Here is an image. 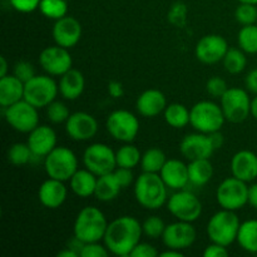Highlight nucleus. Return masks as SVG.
<instances>
[{
    "label": "nucleus",
    "mask_w": 257,
    "mask_h": 257,
    "mask_svg": "<svg viewBox=\"0 0 257 257\" xmlns=\"http://www.w3.org/2000/svg\"><path fill=\"white\" fill-rule=\"evenodd\" d=\"M39 64L47 74L52 77H60L72 69L73 58L69 49L55 44L53 47L44 48L40 52Z\"/></svg>",
    "instance_id": "nucleus-14"
},
{
    "label": "nucleus",
    "mask_w": 257,
    "mask_h": 257,
    "mask_svg": "<svg viewBox=\"0 0 257 257\" xmlns=\"http://www.w3.org/2000/svg\"><path fill=\"white\" fill-rule=\"evenodd\" d=\"M107 90H108V94H109L112 98H114V99L123 97V94H124V88H123V84L120 82H118V80H110L107 85Z\"/></svg>",
    "instance_id": "nucleus-49"
},
{
    "label": "nucleus",
    "mask_w": 257,
    "mask_h": 257,
    "mask_svg": "<svg viewBox=\"0 0 257 257\" xmlns=\"http://www.w3.org/2000/svg\"><path fill=\"white\" fill-rule=\"evenodd\" d=\"M236 242L246 252L257 253V220L241 222Z\"/></svg>",
    "instance_id": "nucleus-31"
},
{
    "label": "nucleus",
    "mask_w": 257,
    "mask_h": 257,
    "mask_svg": "<svg viewBox=\"0 0 257 257\" xmlns=\"http://www.w3.org/2000/svg\"><path fill=\"white\" fill-rule=\"evenodd\" d=\"M8 75V62L5 57L0 58V78Z\"/></svg>",
    "instance_id": "nucleus-54"
},
{
    "label": "nucleus",
    "mask_w": 257,
    "mask_h": 257,
    "mask_svg": "<svg viewBox=\"0 0 257 257\" xmlns=\"http://www.w3.org/2000/svg\"><path fill=\"white\" fill-rule=\"evenodd\" d=\"M190 112V124L196 132L210 135L222 130L226 122L221 105L211 100H200L191 107Z\"/></svg>",
    "instance_id": "nucleus-5"
},
{
    "label": "nucleus",
    "mask_w": 257,
    "mask_h": 257,
    "mask_svg": "<svg viewBox=\"0 0 257 257\" xmlns=\"http://www.w3.org/2000/svg\"><path fill=\"white\" fill-rule=\"evenodd\" d=\"M24 88L25 83L14 74L0 78V105L7 108L24 99Z\"/></svg>",
    "instance_id": "nucleus-26"
},
{
    "label": "nucleus",
    "mask_w": 257,
    "mask_h": 257,
    "mask_svg": "<svg viewBox=\"0 0 257 257\" xmlns=\"http://www.w3.org/2000/svg\"><path fill=\"white\" fill-rule=\"evenodd\" d=\"M216 200L221 208L237 211L248 203L247 182L236 177H228L218 185L216 190Z\"/></svg>",
    "instance_id": "nucleus-8"
},
{
    "label": "nucleus",
    "mask_w": 257,
    "mask_h": 257,
    "mask_svg": "<svg viewBox=\"0 0 257 257\" xmlns=\"http://www.w3.org/2000/svg\"><path fill=\"white\" fill-rule=\"evenodd\" d=\"M187 14L188 9L187 5L183 2H176L171 5L170 10H168L167 19L170 24H172L176 28H182L186 25L187 22Z\"/></svg>",
    "instance_id": "nucleus-41"
},
{
    "label": "nucleus",
    "mask_w": 257,
    "mask_h": 257,
    "mask_svg": "<svg viewBox=\"0 0 257 257\" xmlns=\"http://www.w3.org/2000/svg\"><path fill=\"white\" fill-rule=\"evenodd\" d=\"M28 146L37 158H45L57 147V133L50 125L42 124L28 135Z\"/></svg>",
    "instance_id": "nucleus-20"
},
{
    "label": "nucleus",
    "mask_w": 257,
    "mask_h": 257,
    "mask_svg": "<svg viewBox=\"0 0 257 257\" xmlns=\"http://www.w3.org/2000/svg\"><path fill=\"white\" fill-rule=\"evenodd\" d=\"M120 190L122 187L115 178L114 173H107L98 177L94 197L100 202H110L118 197Z\"/></svg>",
    "instance_id": "nucleus-29"
},
{
    "label": "nucleus",
    "mask_w": 257,
    "mask_h": 257,
    "mask_svg": "<svg viewBox=\"0 0 257 257\" xmlns=\"http://www.w3.org/2000/svg\"><path fill=\"white\" fill-rule=\"evenodd\" d=\"M163 182L170 190L180 191L183 190L190 183L188 177V165L181 160H167L163 168L160 172Z\"/></svg>",
    "instance_id": "nucleus-23"
},
{
    "label": "nucleus",
    "mask_w": 257,
    "mask_h": 257,
    "mask_svg": "<svg viewBox=\"0 0 257 257\" xmlns=\"http://www.w3.org/2000/svg\"><path fill=\"white\" fill-rule=\"evenodd\" d=\"M162 257H182L183 252L180 250H175V248H167L166 251L160 253Z\"/></svg>",
    "instance_id": "nucleus-53"
},
{
    "label": "nucleus",
    "mask_w": 257,
    "mask_h": 257,
    "mask_svg": "<svg viewBox=\"0 0 257 257\" xmlns=\"http://www.w3.org/2000/svg\"><path fill=\"white\" fill-rule=\"evenodd\" d=\"M235 19L240 25L256 24L257 23V8L253 4L240 3L235 10Z\"/></svg>",
    "instance_id": "nucleus-40"
},
{
    "label": "nucleus",
    "mask_w": 257,
    "mask_h": 257,
    "mask_svg": "<svg viewBox=\"0 0 257 257\" xmlns=\"http://www.w3.org/2000/svg\"><path fill=\"white\" fill-rule=\"evenodd\" d=\"M167 208L177 220L195 222L202 215V203L200 198L188 191H176L167 201Z\"/></svg>",
    "instance_id": "nucleus-13"
},
{
    "label": "nucleus",
    "mask_w": 257,
    "mask_h": 257,
    "mask_svg": "<svg viewBox=\"0 0 257 257\" xmlns=\"http://www.w3.org/2000/svg\"><path fill=\"white\" fill-rule=\"evenodd\" d=\"M8 161L14 166H25L34 157L28 143H14L8 150Z\"/></svg>",
    "instance_id": "nucleus-36"
},
{
    "label": "nucleus",
    "mask_w": 257,
    "mask_h": 257,
    "mask_svg": "<svg viewBox=\"0 0 257 257\" xmlns=\"http://www.w3.org/2000/svg\"><path fill=\"white\" fill-rule=\"evenodd\" d=\"M228 87L227 83L223 78L221 77H211L206 83V92L208 95L212 98H221L226 92H227Z\"/></svg>",
    "instance_id": "nucleus-42"
},
{
    "label": "nucleus",
    "mask_w": 257,
    "mask_h": 257,
    "mask_svg": "<svg viewBox=\"0 0 257 257\" xmlns=\"http://www.w3.org/2000/svg\"><path fill=\"white\" fill-rule=\"evenodd\" d=\"M188 177L190 183L197 187L207 185L213 177V166L210 158L193 160L188 163Z\"/></svg>",
    "instance_id": "nucleus-28"
},
{
    "label": "nucleus",
    "mask_w": 257,
    "mask_h": 257,
    "mask_svg": "<svg viewBox=\"0 0 257 257\" xmlns=\"http://www.w3.org/2000/svg\"><path fill=\"white\" fill-rule=\"evenodd\" d=\"M196 238H197V232L192 222L180 220L166 226L162 236V241L166 247L180 251L190 248L196 242Z\"/></svg>",
    "instance_id": "nucleus-15"
},
{
    "label": "nucleus",
    "mask_w": 257,
    "mask_h": 257,
    "mask_svg": "<svg viewBox=\"0 0 257 257\" xmlns=\"http://www.w3.org/2000/svg\"><path fill=\"white\" fill-rule=\"evenodd\" d=\"M166 223L158 216H150V217L146 218L142 223L143 228V235H146L147 237L152 238V240H157V238L162 237L163 232L166 230Z\"/></svg>",
    "instance_id": "nucleus-38"
},
{
    "label": "nucleus",
    "mask_w": 257,
    "mask_h": 257,
    "mask_svg": "<svg viewBox=\"0 0 257 257\" xmlns=\"http://www.w3.org/2000/svg\"><path fill=\"white\" fill-rule=\"evenodd\" d=\"M256 24H257V23H256Z\"/></svg>",
    "instance_id": "nucleus-58"
},
{
    "label": "nucleus",
    "mask_w": 257,
    "mask_h": 257,
    "mask_svg": "<svg viewBox=\"0 0 257 257\" xmlns=\"http://www.w3.org/2000/svg\"><path fill=\"white\" fill-rule=\"evenodd\" d=\"M216 148L213 147L210 136L205 133L196 132L185 136L180 143L181 155L188 161L211 158Z\"/></svg>",
    "instance_id": "nucleus-19"
},
{
    "label": "nucleus",
    "mask_w": 257,
    "mask_h": 257,
    "mask_svg": "<svg viewBox=\"0 0 257 257\" xmlns=\"http://www.w3.org/2000/svg\"><path fill=\"white\" fill-rule=\"evenodd\" d=\"M109 251L105 247L104 243L99 242H88L84 243L82 251H80V257H107L109 255Z\"/></svg>",
    "instance_id": "nucleus-44"
},
{
    "label": "nucleus",
    "mask_w": 257,
    "mask_h": 257,
    "mask_svg": "<svg viewBox=\"0 0 257 257\" xmlns=\"http://www.w3.org/2000/svg\"><path fill=\"white\" fill-rule=\"evenodd\" d=\"M3 109H4V118L7 123L17 132L29 135L34 128L39 125L38 108L25 99L19 100Z\"/></svg>",
    "instance_id": "nucleus-10"
},
{
    "label": "nucleus",
    "mask_w": 257,
    "mask_h": 257,
    "mask_svg": "<svg viewBox=\"0 0 257 257\" xmlns=\"http://www.w3.org/2000/svg\"><path fill=\"white\" fill-rule=\"evenodd\" d=\"M82 33L83 29L79 20L75 19L74 17H69V15H65L60 19L55 20L52 29V35L55 44L67 48V49H72L80 42Z\"/></svg>",
    "instance_id": "nucleus-18"
},
{
    "label": "nucleus",
    "mask_w": 257,
    "mask_h": 257,
    "mask_svg": "<svg viewBox=\"0 0 257 257\" xmlns=\"http://www.w3.org/2000/svg\"><path fill=\"white\" fill-rule=\"evenodd\" d=\"M163 117H165L166 123L170 127L181 130V128H185L186 125L190 124L191 112L182 103H171L166 107Z\"/></svg>",
    "instance_id": "nucleus-30"
},
{
    "label": "nucleus",
    "mask_w": 257,
    "mask_h": 257,
    "mask_svg": "<svg viewBox=\"0 0 257 257\" xmlns=\"http://www.w3.org/2000/svg\"><path fill=\"white\" fill-rule=\"evenodd\" d=\"M220 99L227 122L242 123L251 114V98L242 88H228Z\"/></svg>",
    "instance_id": "nucleus-12"
},
{
    "label": "nucleus",
    "mask_w": 257,
    "mask_h": 257,
    "mask_svg": "<svg viewBox=\"0 0 257 257\" xmlns=\"http://www.w3.org/2000/svg\"><path fill=\"white\" fill-rule=\"evenodd\" d=\"M68 196L67 186L63 181L55 178H48L40 185L38 191V198L44 207L49 210H57L65 202Z\"/></svg>",
    "instance_id": "nucleus-22"
},
{
    "label": "nucleus",
    "mask_w": 257,
    "mask_h": 257,
    "mask_svg": "<svg viewBox=\"0 0 257 257\" xmlns=\"http://www.w3.org/2000/svg\"><path fill=\"white\" fill-rule=\"evenodd\" d=\"M59 85V93L64 99L75 100L83 94L85 88L84 75L80 70L72 69L68 70L63 75H60V79L58 82Z\"/></svg>",
    "instance_id": "nucleus-25"
},
{
    "label": "nucleus",
    "mask_w": 257,
    "mask_h": 257,
    "mask_svg": "<svg viewBox=\"0 0 257 257\" xmlns=\"http://www.w3.org/2000/svg\"><path fill=\"white\" fill-rule=\"evenodd\" d=\"M230 255L227 247L220 243L211 242L210 245L206 246L205 251H203V256L205 257H227Z\"/></svg>",
    "instance_id": "nucleus-48"
},
{
    "label": "nucleus",
    "mask_w": 257,
    "mask_h": 257,
    "mask_svg": "<svg viewBox=\"0 0 257 257\" xmlns=\"http://www.w3.org/2000/svg\"><path fill=\"white\" fill-rule=\"evenodd\" d=\"M210 138L212 141V145L216 150L221 148L223 146V142H225V138H223V135L221 133V131H217V132H213L210 133Z\"/></svg>",
    "instance_id": "nucleus-52"
},
{
    "label": "nucleus",
    "mask_w": 257,
    "mask_h": 257,
    "mask_svg": "<svg viewBox=\"0 0 257 257\" xmlns=\"http://www.w3.org/2000/svg\"><path fill=\"white\" fill-rule=\"evenodd\" d=\"M115 160H117V167H124L133 170L138 165H141L142 153L135 145L124 143L122 147L115 151Z\"/></svg>",
    "instance_id": "nucleus-32"
},
{
    "label": "nucleus",
    "mask_w": 257,
    "mask_h": 257,
    "mask_svg": "<svg viewBox=\"0 0 257 257\" xmlns=\"http://www.w3.org/2000/svg\"><path fill=\"white\" fill-rule=\"evenodd\" d=\"M228 49L230 48L225 38L218 34H207L197 42L195 54L203 64H216L222 62Z\"/></svg>",
    "instance_id": "nucleus-16"
},
{
    "label": "nucleus",
    "mask_w": 257,
    "mask_h": 257,
    "mask_svg": "<svg viewBox=\"0 0 257 257\" xmlns=\"http://www.w3.org/2000/svg\"><path fill=\"white\" fill-rule=\"evenodd\" d=\"M167 98L161 90L147 89L141 93L136 102V108L142 117L155 118L165 112L167 107Z\"/></svg>",
    "instance_id": "nucleus-24"
},
{
    "label": "nucleus",
    "mask_w": 257,
    "mask_h": 257,
    "mask_svg": "<svg viewBox=\"0 0 257 257\" xmlns=\"http://www.w3.org/2000/svg\"><path fill=\"white\" fill-rule=\"evenodd\" d=\"M226 72L230 74H240L247 65L246 53L241 48H230L222 60Z\"/></svg>",
    "instance_id": "nucleus-34"
},
{
    "label": "nucleus",
    "mask_w": 257,
    "mask_h": 257,
    "mask_svg": "<svg viewBox=\"0 0 257 257\" xmlns=\"http://www.w3.org/2000/svg\"><path fill=\"white\" fill-rule=\"evenodd\" d=\"M70 112L69 108L65 103L59 102V100H54L50 103L47 107V117L54 124H60V123H65L69 118Z\"/></svg>",
    "instance_id": "nucleus-39"
},
{
    "label": "nucleus",
    "mask_w": 257,
    "mask_h": 257,
    "mask_svg": "<svg viewBox=\"0 0 257 257\" xmlns=\"http://www.w3.org/2000/svg\"><path fill=\"white\" fill-rule=\"evenodd\" d=\"M13 74L19 78L22 82L27 83L28 80H30L35 75V69L32 63L27 62V60H20V62L15 63Z\"/></svg>",
    "instance_id": "nucleus-43"
},
{
    "label": "nucleus",
    "mask_w": 257,
    "mask_h": 257,
    "mask_svg": "<svg viewBox=\"0 0 257 257\" xmlns=\"http://www.w3.org/2000/svg\"><path fill=\"white\" fill-rule=\"evenodd\" d=\"M65 132L68 137L77 142H85L95 137L98 132V122L87 112H74L65 122Z\"/></svg>",
    "instance_id": "nucleus-17"
},
{
    "label": "nucleus",
    "mask_w": 257,
    "mask_h": 257,
    "mask_svg": "<svg viewBox=\"0 0 257 257\" xmlns=\"http://www.w3.org/2000/svg\"><path fill=\"white\" fill-rule=\"evenodd\" d=\"M245 84L248 92L257 95V68L252 69L251 72H248V74L246 75Z\"/></svg>",
    "instance_id": "nucleus-50"
},
{
    "label": "nucleus",
    "mask_w": 257,
    "mask_h": 257,
    "mask_svg": "<svg viewBox=\"0 0 257 257\" xmlns=\"http://www.w3.org/2000/svg\"><path fill=\"white\" fill-rule=\"evenodd\" d=\"M251 115L257 119V95L251 99Z\"/></svg>",
    "instance_id": "nucleus-56"
},
{
    "label": "nucleus",
    "mask_w": 257,
    "mask_h": 257,
    "mask_svg": "<svg viewBox=\"0 0 257 257\" xmlns=\"http://www.w3.org/2000/svg\"><path fill=\"white\" fill-rule=\"evenodd\" d=\"M230 168L233 177L252 182L257 178V155L248 150L238 151L231 158Z\"/></svg>",
    "instance_id": "nucleus-21"
},
{
    "label": "nucleus",
    "mask_w": 257,
    "mask_h": 257,
    "mask_svg": "<svg viewBox=\"0 0 257 257\" xmlns=\"http://www.w3.org/2000/svg\"><path fill=\"white\" fill-rule=\"evenodd\" d=\"M44 170L48 177L65 182L78 171V158L70 148L57 146L44 158Z\"/></svg>",
    "instance_id": "nucleus-6"
},
{
    "label": "nucleus",
    "mask_w": 257,
    "mask_h": 257,
    "mask_svg": "<svg viewBox=\"0 0 257 257\" xmlns=\"http://www.w3.org/2000/svg\"><path fill=\"white\" fill-rule=\"evenodd\" d=\"M83 163L97 177L112 173L117 168L115 152L105 143H92L83 153Z\"/></svg>",
    "instance_id": "nucleus-11"
},
{
    "label": "nucleus",
    "mask_w": 257,
    "mask_h": 257,
    "mask_svg": "<svg viewBox=\"0 0 257 257\" xmlns=\"http://www.w3.org/2000/svg\"><path fill=\"white\" fill-rule=\"evenodd\" d=\"M167 162L165 152L160 148H150L142 155L141 167L143 172L160 173L165 163Z\"/></svg>",
    "instance_id": "nucleus-33"
},
{
    "label": "nucleus",
    "mask_w": 257,
    "mask_h": 257,
    "mask_svg": "<svg viewBox=\"0 0 257 257\" xmlns=\"http://www.w3.org/2000/svg\"><path fill=\"white\" fill-rule=\"evenodd\" d=\"M158 253L157 248L148 242H140L133 251L131 252V257H157Z\"/></svg>",
    "instance_id": "nucleus-46"
},
{
    "label": "nucleus",
    "mask_w": 257,
    "mask_h": 257,
    "mask_svg": "<svg viewBox=\"0 0 257 257\" xmlns=\"http://www.w3.org/2000/svg\"><path fill=\"white\" fill-rule=\"evenodd\" d=\"M108 133L118 142L131 143L140 133V120L132 112L125 109L113 110L105 120Z\"/></svg>",
    "instance_id": "nucleus-9"
},
{
    "label": "nucleus",
    "mask_w": 257,
    "mask_h": 257,
    "mask_svg": "<svg viewBox=\"0 0 257 257\" xmlns=\"http://www.w3.org/2000/svg\"><path fill=\"white\" fill-rule=\"evenodd\" d=\"M40 2L42 0H9L13 9H15L19 13H23V14L33 13L37 9H39Z\"/></svg>",
    "instance_id": "nucleus-45"
},
{
    "label": "nucleus",
    "mask_w": 257,
    "mask_h": 257,
    "mask_svg": "<svg viewBox=\"0 0 257 257\" xmlns=\"http://www.w3.org/2000/svg\"><path fill=\"white\" fill-rule=\"evenodd\" d=\"M108 223L107 217L99 208L87 206L78 212L73 226V233L84 243L100 242L104 238Z\"/></svg>",
    "instance_id": "nucleus-3"
},
{
    "label": "nucleus",
    "mask_w": 257,
    "mask_h": 257,
    "mask_svg": "<svg viewBox=\"0 0 257 257\" xmlns=\"http://www.w3.org/2000/svg\"><path fill=\"white\" fill-rule=\"evenodd\" d=\"M57 256L58 257H78L79 255H78L75 251L70 250V248L67 247V248H64V250L59 251V252L57 253Z\"/></svg>",
    "instance_id": "nucleus-55"
},
{
    "label": "nucleus",
    "mask_w": 257,
    "mask_h": 257,
    "mask_svg": "<svg viewBox=\"0 0 257 257\" xmlns=\"http://www.w3.org/2000/svg\"><path fill=\"white\" fill-rule=\"evenodd\" d=\"M168 187L160 173L143 172L135 182V197L146 210H158L167 203Z\"/></svg>",
    "instance_id": "nucleus-2"
},
{
    "label": "nucleus",
    "mask_w": 257,
    "mask_h": 257,
    "mask_svg": "<svg viewBox=\"0 0 257 257\" xmlns=\"http://www.w3.org/2000/svg\"><path fill=\"white\" fill-rule=\"evenodd\" d=\"M238 3H246V4L257 5V0H237Z\"/></svg>",
    "instance_id": "nucleus-57"
},
{
    "label": "nucleus",
    "mask_w": 257,
    "mask_h": 257,
    "mask_svg": "<svg viewBox=\"0 0 257 257\" xmlns=\"http://www.w3.org/2000/svg\"><path fill=\"white\" fill-rule=\"evenodd\" d=\"M143 228L140 221L132 216H120L108 223L103 243L115 256H130L141 242Z\"/></svg>",
    "instance_id": "nucleus-1"
},
{
    "label": "nucleus",
    "mask_w": 257,
    "mask_h": 257,
    "mask_svg": "<svg viewBox=\"0 0 257 257\" xmlns=\"http://www.w3.org/2000/svg\"><path fill=\"white\" fill-rule=\"evenodd\" d=\"M248 205L257 210V183L248 186Z\"/></svg>",
    "instance_id": "nucleus-51"
},
{
    "label": "nucleus",
    "mask_w": 257,
    "mask_h": 257,
    "mask_svg": "<svg viewBox=\"0 0 257 257\" xmlns=\"http://www.w3.org/2000/svg\"><path fill=\"white\" fill-rule=\"evenodd\" d=\"M238 48L246 54H257V24L245 25L237 34Z\"/></svg>",
    "instance_id": "nucleus-35"
},
{
    "label": "nucleus",
    "mask_w": 257,
    "mask_h": 257,
    "mask_svg": "<svg viewBox=\"0 0 257 257\" xmlns=\"http://www.w3.org/2000/svg\"><path fill=\"white\" fill-rule=\"evenodd\" d=\"M240 226L241 221L236 215V211L221 208L208 220L206 232L211 242L228 247L237 240Z\"/></svg>",
    "instance_id": "nucleus-4"
},
{
    "label": "nucleus",
    "mask_w": 257,
    "mask_h": 257,
    "mask_svg": "<svg viewBox=\"0 0 257 257\" xmlns=\"http://www.w3.org/2000/svg\"><path fill=\"white\" fill-rule=\"evenodd\" d=\"M115 178L119 182L120 187L122 188H127L132 185L133 180H135V176H133V172L131 168H124V167H117L114 171Z\"/></svg>",
    "instance_id": "nucleus-47"
},
{
    "label": "nucleus",
    "mask_w": 257,
    "mask_h": 257,
    "mask_svg": "<svg viewBox=\"0 0 257 257\" xmlns=\"http://www.w3.org/2000/svg\"><path fill=\"white\" fill-rule=\"evenodd\" d=\"M39 10L48 19L58 20L67 15L68 3L67 0H42Z\"/></svg>",
    "instance_id": "nucleus-37"
},
{
    "label": "nucleus",
    "mask_w": 257,
    "mask_h": 257,
    "mask_svg": "<svg viewBox=\"0 0 257 257\" xmlns=\"http://www.w3.org/2000/svg\"><path fill=\"white\" fill-rule=\"evenodd\" d=\"M59 93V85L52 78V75H37L25 83L24 99L37 107L47 108L54 102Z\"/></svg>",
    "instance_id": "nucleus-7"
},
{
    "label": "nucleus",
    "mask_w": 257,
    "mask_h": 257,
    "mask_svg": "<svg viewBox=\"0 0 257 257\" xmlns=\"http://www.w3.org/2000/svg\"><path fill=\"white\" fill-rule=\"evenodd\" d=\"M98 177L89 170H78L69 180L70 190L75 196L80 198H88L94 196Z\"/></svg>",
    "instance_id": "nucleus-27"
}]
</instances>
